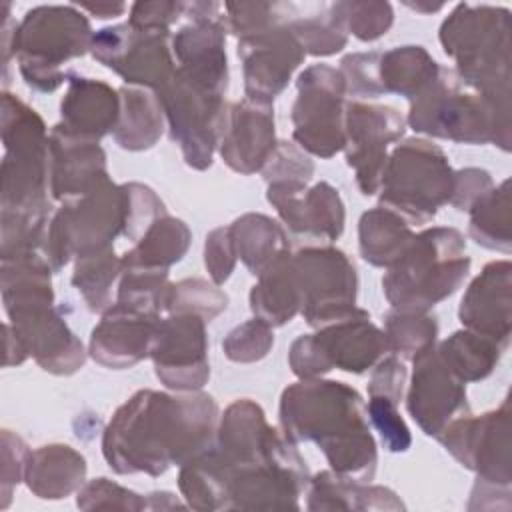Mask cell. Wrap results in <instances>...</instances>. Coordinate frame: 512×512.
I'll return each mask as SVG.
<instances>
[{
    "label": "cell",
    "instance_id": "484cf974",
    "mask_svg": "<svg viewBox=\"0 0 512 512\" xmlns=\"http://www.w3.org/2000/svg\"><path fill=\"white\" fill-rule=\"evenodd\" d=\"M110 178L106 152L100 142H90L64 132L58 124L48 136L50 196L58 202L76 198Z\"/></svg>",
    "mask_w": 512,
    "mask_h": 512
},
{
    "label": "cell",
    "instance_id": "9f6ffc18",
    "mask_svg": "<svg viewBox=\"0 0 512 512\" xmlns=\"http://www.w3.org/2000/svg\"><path fill=\"white\" fill-rule=\"evenodd\" d=\"M406 366L398 356L380 358L372 366V374L368 380V396H384L396 404H400L406 386Z\"/></svg>",
    "mask_w": 512,
    "mask_h": 512
},
{
    "label": "cell",
    "instance_id": "11a10c76",
    "mask_svg": "<svg viewBox=\"0 0 512 512\" xmlns=\"http://www.w3.org/2000/svg\"><path fill=\"white\" fill-rule=\"evenodd\" d=\"M186 2H166V0H150V2H134L130 6L128 24L140 30H170L184 16Z\"/></svg>",
    "mask_w": 512,
    "mask_h": 512
},
{
    "label": "cell",
    "instance_id": "d6a6232c",
    "mask_svg": "<svg viewBox=\"0 0 512 512\" xmlns=\"http://www.w3.org/2000/svg\"><path fill=\"white\" fill-rule=\"evenodd\" d=\"M190 242L192 232L186 222L166 214L158 218L130 250L124 252L122 266L170 272V266L184 258Z\"/></svg>",
    "mask_w": 512,
    "mask_h": 512
},
{
    "label": "cell",
    "instance_id": "4dcf8cb0",
    "mask_svg": "<svg viewBox=\"0 0 512 512\" xmlns=\"http://www.w3.org/2000/svg\"><path fill=\"white\" fill-rule=\"evenodd\" d=\"M250 288V310L268 326H284L300 314L302 298L292 264V252L286 250L266 266Z\"/></svg>",
    "mask_w": 512,
    "mask_h": 512
},
{
    "label": "cell",
    "instance_id": "ba28073f",
    "mask_svg": "<svg viewBox=\"0 0 512 512\" xmlns=\"http://www.w3.org/2000/svg\"><path fill=\"white\" fill-rule=\"evenodd\" d=\"M438 40L464 82L492 96H510L508 8L460 2L442 20Z\"/></svg>",
    "mask_w": 512,
    "mask_h": 512
},
{
    "label": "cell",
    "instance_id": "52a82bcc",
    "mask_svg": "<svg viewBox=\"0 0 512 512\" xmlns=\"http://www.w3.org/2000/svg\"><path fill=\"white\" fill-rule=\"evenodd\" d=\"M48 136L34 108L2 92L0 216L48 218Z\"/></svg>",
    "mask_w": 512,
    "mask_h": 512
},
{
    "label": "cell",
    "instance_id": "8fae6325",
    "mask_svg": "<svg viewBox=\"0 0 512 512\" xmlns=\"http://www.w3.org/2000/svg\"><path fill=\"white\" fill-rule=\"evenodd\" d=\"M156 96L170 140L180 146L184 162L194 170L210 168L230 118L226 94L174 70Z\"/></svg>",
    "mask_w": 512,
    "mask_h": 512
},
{
    "label": "cell",
    "instance_id": "ee69618b",
    "mask_svg": "<svg viewBox=\"0 0 512 512\" xmlns=\"http://www.w3.org/2000/svg\"><path fill=\"white\" fill-rule=\"evenodd\" d=\"M346 32L362 42L382 38L394 24V8L390 2L376 0H346L330 4Z\"/></svg>",
    "mask_w": 512,
    "mask_h": 512
},
{
    "label": "cell",
    "instance_id": "94428289",
    "mask_svg": "<svg viewBox=\"0 0 512 512\" xmlns=\"http://www.w3.org/2000/svg\"><path fill=\"white\" fill-rule=\"evenodd\" d=\"M4 334H6V354H4V366H18L28 358V352L24 350L22 342L16 338L14 330L10 328V324H4Z\"/></svg>",
    "mask_w": 512,
    "mask_h": 512
},
{
    "label": "cell",
    "instance_id": "1f68e13d",
    "mask_svg": "<svg viewBox=\"0 0 512 512\" xmlns=\"http://www.w3.org/2000/svg\"><path fill=\"white\" fill-rule=\"evenodd\" d=\"M120 114L112 130L114 142L128 152H142L156 146L164 132V112L156 92L138 86H120Z\"/></svg>",
    "mask_w": 512,
    "mask_h": 512
},
{
    "label": "cell",
    "instance_id": "836d02e7",
    "mask_svg": "<svg viewBox=\"0 0 512 512\" xmlns=\"http://www.w3.org/2000/svg\"><path fill=\"white\" fill-rule=\"evenodd\" d=\"M410 224L396 212L376 206L358 220V250L364 262L376 268L392 266L412 242Z\"/></svg>",
    "mask_w": 512,
    "mask_h": 512
},
{
    "label": "cell",
    "instance_id": "277c9868",
    "mask_svg": "<svg viewBox=\"0 0 512 512\" xmlns=\"http://www.w3.org/2000/svg\"><path fill=\"white\" fill-rule=\"evenodd\" d=\"M406 124L418 132L456 144H496L510 150V96L486 94L464 82L454 68L410 102Z\"/></svg>",
    "mask_w": 512,
    "mask_h": 512
},
{
    "label": "cell",
    "instance_id": "7a4b0ae2",
    "mask_svg": "<svg viewBox=\"0 0 512 512\" xmlns=\"http://www.w3.org/2000/svg\"><path fill=\"white\" fill-rule=\"evenodd\" d=\"M210 454L224 484V510L300 508L308 466L254 400L238 398L226 406Z\"/></svg>",
    "mask_w": 512,
    "mask_h": 512
},
{
    "label": "cell",
    "instance_id": "f6af8a7d",
    "mask_svg": "<svg viewBox=\"0 0 512 512\" xmlns=\"http://www.w3.org/2000/svg\"><path fill=\"white\" fill-rule=\"evenodd\" d=\"M294 4L290 2H226V30L238 40L254 36L288 20Z\"/></svg>",
    "mask_w": 512,
    "mask_h": 512
},
{
    "label": "cell",
    "instance_id": "8992f818",
    "mask_svg": "<svg viewBox=\"0 0 512 512\" xmlns=\"http://www.w3.org/2000/svg\"><path fill=\"white\" fill-rule=\"evenodd\" d=\"M90 20L74 4H40L16 24L10 56L24 84L50 94L68 82V64L90 52Z\"/></svg>",
    "mask_w": 512,
    "mask_h": 512
},
{
    "label": "cell",
    "instance_id": "e575fe53",
    "mask_svg": "<svg viewBox=\"0 0 512 512\" xmlns=\"http://www.w3.org/2000/svg\"><path fill=\"white\" fill-rule=\"evenodd\" d=\"M228 228L236 256L252 276H258L280 254L290 250L284 228L266 214L246 212L238 216Z\"/></svg>",
    "mask_w": 512,
    "mask_h": 512
},
{
    "label": "cell",
    "instance_id": "7c38bea8",
    "mask_svg": "<svg viewBox=\"0 0 512 512\" xmlns=\"http://www.w3.org/2000/svg\"><path fill=\"white\" fill-rule=\"evenodd\" d=\"M298 96L292 104V138L312 156L332 158L344 150L346 84L338 68L312 64L298 74Z\"/></svg>",
    "mask_w": 512,
    "mask_h": 512
},
{
    "label": "cell",
    "instance_id": "bcb514c9",
    "mask_svg": "<svg viewBox=\"0 0 512 512\" xmlns=\"http://www.w3.org/2000/svg\"><path fill=\"white\" fill-rule=\"evenodd\" d=\"M272 346H274L272 326H268L260 318H252L234 326L222 340L224 356L236 364L260 362L262 358L268 356Z\"/></svg>",
    "mask_w": 512,
    "mask_h": 512
},
{
    "label": "cell",
    "instance_id": "f5cc1de1",
    "mask_svg": "<svg viewBox=\"0 0 512 512\" xmlns=\"http://www.w3.org/2000/svg\"><path fill=\"white\" fill-rule=\"evenodd\" d=\"M236 248L228 226H218L208 232L204 242V266L214 284H224L236 268Z\"/></svg>",
    "mask_w": 512,
    "mask_h": 512
},
{
    "label": "cell",
    "instance_id": "8d00e7d4",
    "mask_svg": "<svg viewBox=\"0 0 512 512\" xmlns=\"http://www.w3.org/2000/svg\"><path fill=\"white\" fill-rule=\"evenodd\" d=\"M436 352L442 362L468 384L488 378L506 352V346L490 336L462 328L436 344Z\"/></svg>",
    "mask_w": 512,
    "mask_h": 512
},
{
    "label": "cell",
    "instance_id": "b9f144b4",
    "mask_svg": "<svg viewBox=\"0 0 512 512\" xmlns=\"http://www.w3.org/2000/svg\"><path fill=\"white\" fill-rule=\"evenodd\" d=\"M170 288L172 282L168 280V272L122 266L116 288V302L142 312L160 314L166 312Z\"/></svg>",
    "mask_w": 512,
    "mask_h": 512
},
{
    "label": "cell",
    "instance_id": "60d3db41",
    "mask_svg": "<svg viewBox=\"0 0 512 512\" xmlns=\"http://www.w3.org/2000/svg\"><path fill=\"white\" fill-rule=\"evenodd\" d=\"M286 26L310 56H332L348 44V32L340 18L332 12L330 4L320 6L312 14H300L298 6L294 4Z\"/></svg>",
    "mask_w": 512,
    "mask_h": 512
},
{
    "label": "cell",
    "instance_id": "e0dca14e",
    "mask_svg": "<svg viewBox=\"0 0 512 512\" xmlns=\"http://www.w3.org/2000/svg\"><path fill=\"white\" fill-rule=\"evenodd\" d=\"M206 324L194 314H168L158 320L150 360L156 378L174 392L202 390L210 378Z\"/></svg>",
    "mask_w": 512,
    "mask_h": 512
},
{
    "label": "cell",
    "instance_id": "f35d334b",
    "mask_svg": "<svg viewBox=\"0 0 512 512\" xmlns=\"http://www.w3.org/2000/svg\"><path fill=\"white\" fill-rule=\"evenodd\" d=\"M122 256H116L114 246L82 254L74 260L72 286L82 296L90 312L102 314L112 302V288L120 280Z\"/></svg>",
    "mask_w": 512,
    "mask_h": 512
},
{
    "label": "cell",
    "instance_id": "5b68a950",
    "mask_svg": "<svg viewBox=\"0 0 512 512\" xmlns=\"http://www.w3.org/2000/svg\"><path fill=\"white\" fill-rule=\"evenodd\" d=\"M470 264L460 230L452 226L424 228L386 268L382 290L396 310L430 312L462 286Z\"/></svg>",
    "mask_w": 512,
    "mask_h": 512
},
{
    "label": "cell",
    "instance_id": "db71d44e",
    "mask_svg": "<svg viewBox=\"0 0 512 512\" xmlns=\"http://www.w3.org/2000/svg\"><path fill=\"white\" fill-rule=\"evenodd\" d=\"M30 448L12 430H2V508H8L14 486L24 480Z\"/></svg>",
    "mask_w": 512,
    "mask_h": 512
},
{
    "label": "cell",
    "instance_id": "4316f807",
    "mask_svg": "<svg viewBox=\"0 0 512 512\" xmlns=\"http://www.w3.org/2000/svg\"><path fill=\"white\" fill-rule=\"evenodd\" d=\"M314 340L332 370L350 374H364L388 352L384 332L370 320V312L358 306L344 318L316 328Z\"/></svg>",
    "mask_w": 512,
    "mask_h": 512
},
{
    "label": "cell",
    "instance_id": "7bdbcfd3",
    "mask_svg": "<svg viewBox=\"0 0 512 512\" xmlns=\"http://www.w3.org/2000/svg\"><path fill=\"white\" fill-rule=\"evenodd\" d=\"M228 308V296L218 284L204 278H184L172 282L166 312L168 314H194L204 322H212Z\"/></svg>",
    "mask_w": 512,
    "mask_h": 512
},
{
    "label": "cell",
    "instance_id": "ab89813d",
    "mask_svg": "<svg viewBox=\"0 0 512 512\" xmlns=\"http://www.w3.org/2000/svg\"><path fill=\"white\" fill-rule=\"evenodd\" d=\"M382 332L390 354L402 360H414L420 352L436 344L438 322L430 312L390 308L384 316Z\"/></svg>",
    "mask_w": 512,
    "mask_h": 512
},
{
    "label": "cell",
    "instance_id": "6125c7cd",
    "mask_svg": "<svg viewBox=\"0 0 512 512\" xmlns=\"http://www.w3.org/2000/svg\"><path fill=\"white\" fill-rule=\"evenodd\" d=\"M146 504L150 510H162V508H176L182 506L178 498L172 492H150L146 494Z\"/></svg>",
    "mask_w": 512,
    "mask_h": 512
},
{
    "label": "cell",
    "instance_id": "91938a15",
    "mask_svg": "<svg viewBox=\"0 0 512 512\" xmlns=\"http://www.w3.org/2000/svg\"><path fill=\"white\" fill-rule=\"evenodd\" d=\"M74 6L80 8V10L90 12L92 16H96L100 20L122 16L128 8L124 2H74Z\"/></svg>",
    "mask_w": 512,
    "mask_h": 512
},
{
    "label": "cell",
    "instance_id": "603a6c76",
    "mask_svg": "<svg viewBox=\"0 0 512 512\" xmlns=\"http://www.w3.org/2000/svg\"><path fill=\"white\" fill-rule=\"evenodd\" d=\"M28 356L50 374L70 376L78 372L88 356L82 340L70 330L62 308L50 306L8 320Z\"/></svg>",
    "mask_w": 512,
    "mask_h": 512
},
{
    "label": "cell",
    "instance_id": "6f0895ef",
    "mask_svg": "<svg viewBox=\"0 0 512 512\" xmlns=\"http://www.w3.org/2000/svg\"><path fill=\"white\" fill-rule=\"evenodd\" d=\"M288 366L300 380L304 378H322L332 368L324 360L314 334H302L298 336L288 350Z\"/></svg>",
    "mask_w": 512,
    "mask_h": 512
},
{
    "label": "cell",
    "instance_id": "83f0119b",
    "mask_svg": "<svg viewBox=\"0 0 512 512\" xmlns=\"http://www.w3.org/2000/svg\"><path fill=\"white\" fill-rule=\"evenodd\" d=\"M120 96L110 84L70 74L68 88L60 100L58 126L82 140L100 142L118 122Z\"/></svg>",
    "mask_w": 512,
    "mask_h": 512
},
{
    "label": "cell",
    "instance_id": "3957f363",
    "mask_svg": "<svg viewBox=\"0 0 512 512\" xmlns=\"http://www.w3.org/2000/svg\"><path fill=\"white\" fill-rule=\"evenodd\" d=\"M280 428L294 442H314L330 470L370 482L378 466L376 440L360 392L346 382L304 378L282 390Z\"/></svg>",
    "mask_w": 512,
    "mask_h": 512
},
{
    "label": "cell",
    "instance_id": "d6986e66",
    "mask_svg": "<svg viewBox=\"0 0 512 512\" xmlns=\"http://www.w3.org/2000/svg\"><path fill=\"white\" fill-rule=\"evenodd\" d=\"M406 394V410L426 436H438L452 420L470 412L466 382H462L438 356L436 344L414 360Z\"/></svg>",
    "mask_w": 512,
    "mask_h": 512
},
{
    "label": "cell",
    "instance_id": "d4e9b609",
    "mask_svg": "<svg viewBox=\"0 0 512 512\" xmlns=\"http://www.w3.org/2000/svg\"><path fill=\"white\" fill-rule=\"evenodd\" d=\"M512 264L508 258L488 262L468 284L458 318L464 328L490 336L508 348L512 332Z\"/></svg>",
    "mask_w": 512,
    "mask_h": 512
},
{
    "label": "cell",
    "instance_id": "d590c367",
    "mask_svg": "<svg viewBox=\"0 0 512 512\" xmlns=\"http://www.w3.org/2000/svg\"><path fill=\"white\" fill-rule=\"evenodd\" d=\"M440 64L418 44L390 48L380 54V82L386 94L416 100L440 74Z\"/></svg>",
    "mask_w": 512,
    "mask_h": 512
},
{
    "label": "cell",
    "instance_id": "680465c9",
    "mask_svg": "<svg viewBox=\"0 0 512 512\" xmlns=\"http://www.w3.org/2000/svg\"><path fill=\"white\" fill-rule=\"evenodd\" d=\"M492 186H494L492 176L484 168L454 170V188H452V198L448 204L460 212H468L470 206L482 194H486Z\"/></svg>",
    "mask_w": 512,
    "mask_h": 512
},
{
    "label": "cell",
    "instance_id": "7402d4cb",
    "mask_svg": "<svg viewBox=\"0 0 512 512\" xmlns=\"http://www.w3.org/2000/svg\"><path fill=\"white\" fill-rule=\"evenodd\" d=\"M160 314L114 302L92 328L88 356L104 368L126 370L150 358Z\"/></svg>",
    "mask_w": 512,
    "mask_h": 512
},
{
    "label": "cell",
    "instance_id": "c3c4849f",
    "mask_svg": "<svg viewBox=\"0 0 512 512\" xmlns=\"http://www.w3.org/2000/svg\"><path fill=\"white\" fill-rule=\"evenodd\" d=\"M76 506L80 510H144L148 508L144 496L104 476L84 482V486L76 492Z\"/></svg>",
    "mask_w": 512,
    "mask_h": 512
},
{
    "label": "cell",
    "instance_id": "9a60e30c",
    "mask_svg": "<svg viewBox=\"0 0 512 512\" xmlns=\"http://www.w3.org/2000/svg\"><path fill=\"white\" fill-rule=\"evenodd\" d=\"M436 438L454 460L476 472V478L498 486H510L512 448L508 396L496 410L480 416H472L470 412L458 416Z\"/></svg>",
    "mask_w": 512,
    "mask_h": 512
},
{
    "label": "cell",
    "instance_id": "be15d7a7",
    "mask_svg": "<svg viewBox=\"0 0 512 512\" xmlns=\"http://www.w3.org/2000/svg\"><path fill=\"white\" fill-rule=\"evenodd\" d=\"M408 8H412V10H416V12H438V10H442L444 8V4H406Z\"/></svg>",
    "mask_w": 512,
    "mask_h": 512
},
{
    "label": "cell",
    "instance_id": "5bb4252c",
    "mask_svg": "<svg viewBox=\"0 0 512 512\" xmlns=\"http://www.w3.org/2000/svg\"><path fill=\"white\" fill-rule=\"evenodd\" d=\"M306 324L322 328L356 308L358 274L354 262L334 246H308L292 254Z\"/></svg>",
    "mask_w": 512,
    "mask_h": 512
},
{
    "label": "cell",
    "instance_id": "ac0fdd59",
    "mask_svg": "<svg viewBox=\"0 0 512 512\" xmlns=\"http://www.w3.org/2000/svg\"><path fill=\"white\" fill-rule=\"evenodd\" d=\"M186 22L172 34L176 70L226 94V20L218 2H186Z\"/></svg>",
    "mask_w": 512,
    "mask_h": 512
},
{
    "label": "cell",
    "instance_id": "f907efd6",
    "mask_svg": "<svg viewBox=\"0 0 512 512\" xmlns=\"http://www.w3.org/2000/svg\"><path fill=\"white\" fill-rule=\"evenodd\" d=\"M366 414L376 432L382 438V444L388 452L400 454L406 452L412 444L410 428L398 412V404L384 396H370L366 404Z\"/></svg>",
    "mask_w": 512,
    "mask_h": 512
},
{
    "label": "cell",
    "instance_id": "cb8c5ba5",
    "mask_svg": "<svg viewBox=\"0 0 512 512\" xmlns=\"http://www.w3.org/2000/svg\"><path fill=\"white\" fill-rule=\"evenodd\" d=\"M274 106L242 98L230 104V118L218 152L224 164L238 174H254L264 168L276 148Z\"/></svg>",
    "mask_w": 512,
    "mask_h": 512
},
{
    "label": "cell",
    "instance_id": "4fadbf2b",
    "mask_svg": "<svg viewBox=\"0 0 512 512\" xmlns=\"http://www.w3.org/2000/svg\"><path fill=\"white\" fill-rule=\"evenodd\" d=\"M90 54L126 86L152 92H158L176 70L170 30H140L128 22L96 30Z\"/></svg>",
    "mask_w": 512,
    "mask_h": 512
},
{
    "label": "cell",
    "instance_id": "f546056e",
    "mask_svg": "<svg viewBox=\"0 0 512 512\" xmlns=\"http://www.w3.org/2000/svg\"><path fill=\"white\" fill-rule=\"evenodd\" d=\"M308 510H404L398 494L386 486L358 482L322 470L310 476L306 488Z\"/></svg>",
    "mask_w": 512,
    "mask_h": 512
},
{
    "label": "cell",
    "instance_id": "9c48e42d",
    "mask_svg": "<svg viewBox=\"0 0 512 512\" xmlns=\"http://www.w3.org/2000/svg\"><path fill=\"white\" fill-rule=\"evenodd\" d=\"M454 170L446 152L424 138H406L390 154L380 180V206L408 224H426L450 202Z\"/></svg>",
    "mask_w": 512,
    "mask_h": 512
},
{
    "label": "cell",
    "instance_id": "681fc988",
    "mask_svg": "<svg viewBox=\"0 0 512 512\" xmlns=\"http://www.w3.org/2000/svg\"><path fill=\"white\" fill-rule=\"evenodd\" d=\"M382 52H352L340 60V74L346 84V94L356 98H380L384 88L380 82Z\"/></svg>",
    "mask_w": 512,
    "mask_h": 512
},
{
    "label": "cell",
    "instance_id": "30bf717a",
    "mask_svg": "<svg viewBox=\"0 0 512 512\" xmlns=\"http://www.w3.org/2000/svg\"><path fill=\"white\" fill-rule=\"evenodd\" d=\"M124 190L106 178L82 196L60 202L52 214L44 256L54 274L72 258L114 246V238L124 232Z\"/></svg>",
    "mask_w": 512,
    "mask_h": 512
},
{
    "label": "cell",
    "instance_id": "f1b7e54d",
    "mask_svg": "<svg viewBox=\"0 0 512 512\" xmlns=\"http://www.w3.org/2000/svg\"><path fill=\"white\" fill-rule=\"evenodd\" d=\"M86 458L68 444H46L30 450L24 482L42 500H62L84 486Z\"/></svg>",
    "mask_w": 512,
    "mask_h": 512
},
{
    "label": "cell",
    "instance_id": "6da1fadb",
    "mask_svg": "<svg viewBox=\"0 0 512 512\" xmlns=\"http://www.w3.org/2000/svg\"><path fill=\"white\" fill-rule=\"evenodd\" d=\"M220 420L206 392L138 390L116 408L102 432V456L116 474L160 476L214 444Z\"/></svg>",
    "mask_w": 512,
    "mask_h": 512
},
{
    "label": "cell",
    "instance_id": "2e32d148",
    "mask_svg": "<svg viewBox=\"0 0 512 512\" xmlns=\"http://www.w3.org/2000/svg\"><path fill=\"white\" fill-rule=\"evenodd\" d=\"M344 156L354 170V180L364 196H374L380 188L390 144L406 132L404 116L386 104L346 102L344 114Z\"/></svg>",
    "mask_w": 512,
    "mask_h": 512
},
{
    "label": "cell",
    "instance_id": "74e56055",
    "mask_svg": "<svg viewBox=\"0 0 512 512\" xmlns=\"http://www.w3.org/2000/svg\"><path fill=\"white\" fill-rule=\"evenodd\" d=\"M468 234L470 238L488 250L510 254V180H502L482 194L468 210Z\"/></svg>",
    "mask_w": 512,
    "mask_h": 512
},
{
    "label": "cell",
    "instance_id": "44dd1931",
    "mask_svg": "<svg viewBox=\"0 0 512 512\" xmlns=\"http://www.w3.org/2000/svg\"><path fill=\"white\" fill-rule=\"evenodd\" d=\"M266 200L296 236L334 242L344 232V202L328 182H318L310 188L306 182H272L268 184Z\"/></svg>",
    "mask_w": 512,
    "mask_h": 512
},
{
    "label": "cell",
    "instance_id": "ffe728a7",
    "mask_svg": "<svg viewBox=\"0 0 512 512\" xmlns=\"http://www.w3.org/2000/svg\"><path fill=\"white\" fill-rule=\"evenodd\" d=\"M246 98L272 104L288 86L306 52L286 22L238 40Z\"/></svg>",
    "mask_w": 512,
    "mask_h": 512
},
{
    "label": "cell",
    "instance_id": "816d5d0a",
    "mask_svg": "<svg viewBox=\"0 0 512 512\" xmlns=\"http://www.w3.org/2000/svg\"><path fill=\"white\" fill-rule=\"evenodd\" d=\"M268 184L272 182H308L314 174L312 158L294 142L278 140L272 156L260 170Z\"/></svg>",
    "mask_w": 512,
    "mask_h": 512
},
{
    "label": "cell",
    "instance_id": "7dc6e473",
    "mask_svg": "<svg viewBox=\"0 0 512 512\" xmlns=\"http://www.w3.org/2000/svg\"><path fill=\"white\" fill-rule=\"evenodd\" d=\"M126 210H124V232L122 236L138 242L144 232L162 216H166V206L160 196L146 184L126 182L122 184Z\"/></svg>",
    "mask_w": 512,
    "mask_h": 512
}]
</instances>
